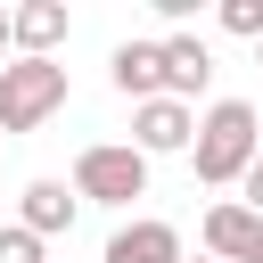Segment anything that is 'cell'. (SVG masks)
I'll list each match as a JSON object with an SVG mask.
<instances>
[{"instance_id":"obj_3","label":"cell","mask_w":263,"mask_h":263,"mask_svg":"<svg viewBox=\"0 0 263 263\" xmlns=\"http://www.w3.org/2000/svg\"><path fill=\"white\" fill-rule=\"evenodd\" d=\"M132 205V197H148V156L132 148V140H99V148H82L74 156V205Z\"/></svg>"},{"instance_id":"obj_13","label":"cell","mask_w":263,"mask_h":263,"mask_svg":"<svg viewBox=\"0 0 263 263\" xmlns=\"http://www.w3.org/2000/svg\"><path fill=\"white\" fill-rule=\"evenodd\" d=\"M238 189H247V197H238V205H247V214H255V222H263V156H255V164H247V173H238Z\"/></svg>"},{"instance_id":"obj_16","label":"cell","mask_w":263,"mask_h":263,"mask_svg":"<svg viewBox=\"0 0 263 263\" xmlns=\"http://www.w3.org/2000/svg\"><path fill=\"white\" fill-rule=\"evenodd\" d=\"M181 263H189V255H181ZM197 263H205V255H197Z\"/></svg>"},{"instance_id":"obj_17","label":"cell","mask_w":263,"mask_h":263,"mask_svg":"<svg viewBox=\"0 0 263 263\" xmlns=\"http://www.w3.org/2000/svg\"><path fill=\"white\" fill-rule=\"evenodd\" d=\"M255 49H263V41H255Z\"/></svg>"},{"instance_id":"obj_6","label":"cell","mask_w":263,"mask_h":263,"mask_svg":"<svg viewBox=\"0 0 263 263\" xmlns=\"http://www.w3.org/2000/svg\"><path fill=\"white\" fill-rule=\"evenodd\" d=\"M58 41H66V0H25V8H8V49H16V58H58Z\"/></svg>"},{"instance_id":"obj_8","label":"cell","mask_w":263,"mask_h":263,"mask_svg":"<svg viewBox=\"0 0 263 263\" xmlns=\"http://www.w3.org/2000/svg\"><path fill=\"white\" fill-rule=\"evenodd\" d=\"M16 230H33L41 247H49L58 230H74V189H66V181H25V197H16Z\"/></svg>"},{"instance_id":"obj_7","label":"cell","mask_w":263,"mask_h":263,"mask_svg":"<svg viewBox=\"0 0 263 263\" xmlns=\"http://www.w3.org/2000/svg\"><path fill=\"white\" fill-rule=\"evenodd\" d=\"M107 74H115V90L140 107V99H164V58H156V41H115V58H107Z\"/></svg>"},{"instance_id":"obj_12","label":"cell","mask_w":263,"mask_h":263,"mask_svg":"<svg viewBox=\"0 0 263 263\" xmlns=\"http://www.w3.org/2000/svg\"><path fill=\"white\" fill-rule=\"evenodd\" d=\"M0 263H49V247H41L33 230H16V222H8V230H0Z\"/></svg>"},{"instance_id":"obj_5","label":"cell","mask_w":263,"mask_h":263,"mask_svg":"<svg viewBox=\"0 0 263 263\" xmlns=\"http://www.w3.org/2000/svg\"><path fill=\"white\" fill-rule=\"evenodd\" d=\"M156 58H164V99H181V107L214 82V49H205L197 33H164V41H156Z\"/></svg>"},{"instance_id":"obj_9","label":"cell","mask_w":263,"mask_h":263,"mask_svg":"<svg viewBox=\"0 0 263 263\" xmlns=\"http://www.w3.org/2000/svg\"><path fill=\"white\" fill-rule=\"evenodd\" d=\"M255 247H263V222H255V214H247L238 197L205 214V263H247Z\"/></svg>"},{"instance_id":"obj_4","label":"cell","mask_w":263,"mask_h":263,"mask_svg":"<svg viewBox=\"0 0 263 263\" xmlns=\"http://www.w3.org/2000/svg\"><path fill=\"white\" fill-rule=\"evenodd\" d=\"M189 132H197V115H189L181 99H140V107H132V148H140V156H181Z\"/></svg>"},{"instance_id":"obj_11","label":"cell","mask_w":263,"mask_h":263,"mask_svg":"<svg viewBox=\"0 0 263 263\" xmlns=\"http://www.w3.org/2000/svg\"><path fill=\"white\" fill-rule=\"evenodd\" d=\"M222 33H238V41H263V0H222Z\"/></svg>"},{"instance_id":"obj_14","label":"cell","mask_w":263,"mask_h":263,"mask_svg":"<svg viewBox=\"0 0 263 263\" xmlns=\"http://www.w3.org/2000/svg\"><path fill=\"white\" fill-rule=\"evenodd\" d=\"M0 58H8V8H0Z\"/></svg>"},{"instance_id":"obj_1","label":"cell","mask_w":263,"mask_h":263,"mask_svg":"<svg viewBox=\"0 0 263 263\" xmlns=\"http://www.w3.org/2000/svg\"><path fill=\"white\" fill-rule=\"evenodd\" d=\"M255 156H263V123H255V107H247V99H214V107L197 115V132H189V164H197V181H205V189H230Z\"/></svg>"},{"instance_id":"obj_2","label":"cell","mask_w":263,"mask_h":263,"mask_svg":"<svg viewBox=\"0 0 263 263\" xmlns=\"http://www.w3.org/2000/svg\"><path fill=\"white\" fill-rule=\"evenodd\" d=\"M66 107V66L58 58H8L0 66V132H33Z\"/></svg>"},{"instance_id":"obj_15","label":"cell","mask_w":263,"mask_h":263,"mask_svg":"<svg viewBox=\"0 0 263 263\" xmlns=\"http://www.w3.org/2000/svg\"><path fill=\"white\" fill-rule=\"evenodd\" d=\"M247 263H263V247H255V255H247Z\"/></svg>"},{"instance_id":"obj_10","label":"cell","mask_w":263,"mask_h":263,"mask_svg":"<svg viewBox=\"0 0 263 263\" xmlns=\"http://www.w3.org/2000/svg\"><path fill=\"white\" fill-rule=\"evenodd\" d=\"M99 263H181V230L173 222H123Z\"/></svg>"}]
</instances>
